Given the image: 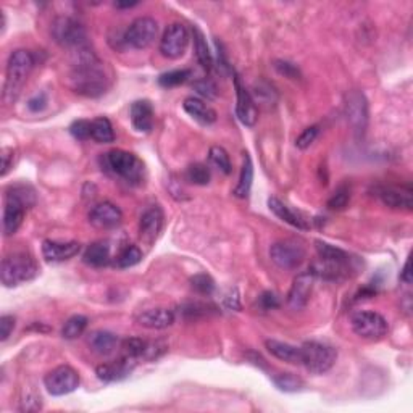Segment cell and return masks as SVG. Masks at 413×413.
Wrapping results in <instances>:
<instances>
[{
    "label": "cell",
    "instance_id": "cell-16",
    "mask_svg": "<svg viewBox=\"0 0 413 413\" xmlns=\"http://www.w3.org/2000/svg\"><path fill=\"white\" fill-rule=\"evenodd\" d=\"M123 213L116 205L112 202H102L97 204L89 213L91 225H94L96 228L100 229H112L116 228L121 223Z\"/></svg>",
    "mask_w": 413,
    "mask_h": 413
},
{
    "label": "cell",
    "instance_id": "cell-2",
    "mask_svg": "<svg viewBox=\"0 0 413 413\" xmlns=\"http://www.w3.org/2000/svg\"><path fill=\"white\" fill-rule=\"evenodd\" d=\"M36 204V195L29 186L19 184L7 191L3 206V234L12 236L23 223L24 211Z\"/></svg>",
    "mask_w": 413,
    "mask_h": 413
},
{
    "label": "cell",
    "instance_id": "cell-42",
    "mask_svg": "<svg viewBox=\"0 0 413 413\" xmlns=\"http://www.w3.org/2000/svg\"><path fill=\"white\" fill-rule=\"evenodd\" d=\"M318 132H319V128H318V126H310V128H307V130L304 131L302 134L297 137L296 146H297L301 150L308 149V147L312 146L313 142H315V139H317Z\"/></svg>",
    "mask_w": 413,
    "mask_h": 413
},
{
    "label": "cell",
    "instance_id": "cell-39",
    "mask_svg": "<svg viewBox=\"0 0 413 413\" xmlns=\"http://www.w3.org/2000/svg\"><path fill=\"white\" fill-rule=\"evenodd\" d=\"M191 286H193L195 292L204 294V296H209V294L213 292L215 281L209 276V274L200 273V274H195V276L191 278Z\"/></svg>",
    "mask_w": 413,
    "mask_h": 413
},
{
    "label": "cell",
    "instance_id": "cell-20",
    "mask_svg": "<svg viewBox=\"0 0 413 413\" xmlns=\"http://www.w3.org/2000/svg\"><path fill=\"white\" fill-rule=\"evenodd\" d=\"M136 323L147 329H165L175 323V313L166 308H152L137 315Z\"/></svg>",
    "mask_w": 413,
    "mask_h": 413
},
{
    "label": "cell",
    "instance_id": "cell-6",
    "mask_svg": "<svg viewBox=\"0 0 413 413\" xmlns=\"http://www.w3.org/2000/svg\"><path fill=\"white\" fill-rule=\"evenodd\" d=\"M301 365L306 367L313 375H323V373L329 371L334 367L337 358V352L336 349H333L331 346L312 341L306 342L301 347Z\"/></svg>",
    "mask_w": 413,
    "mask_h": 413
},
{
    "label": "cell",
    "instance_id": "cell-41",
    "mask_svg": "<svg viewBox=\"0 0 413 413\" xmlns=\"http://www.w3.org/2000/svg\"><path fill=\"white\" fill-rule=\"evenodd\" d=\"M70 132L73 137L80 141L91 139L92 136V121L89 120H78L70 126Z\"/></svg>",
    "mask_w": 413,
    "mask_h": 413
},
{
    "label": "cell",
    "instance_id": "cell-34",
    "mask_svg": "<svg viewBox=\"0 0 413 413\" xmlns=\"http://www.w3.org/2000/svg\"><path fill=\"white\" fill-rule=\"evenodd\" d=\"M142 260V252L136 245H126L125 249L118 254L116 257V267L118 268H130L134 267Z\"/></svg>",
    "mask_w": 413,
    "mask_h": 413
},
{
    "label": "cell",
    "instance_id": "cell-12",
    "mask_svg": "<svg viewBox=\"0 0 413 413\" xmlns=\"http://www.w3.org/2000/svg\"><path fill=\"white\" fill-rule=\"evenodd\" d=\"M159 34V24L150 17H139L128 26L125 41L134 49H147L154 44Z\"/></svg>",
    "mask_w": 413,
    "mask_h": 413
},
{
    "label": "cell",
    "instance_id": "cell-25",
    "mask_svg": "<svg viewBox=\"0 0 413 413\" xmlns=\"http://www.w3.org/2000/svg\"><path fill=\"white\" fill-rule=\"evenodd\" d=\"M317 252H318L319 260H322V262L352 270L353 258L347 252H344L342 249H337V247H334V245H329L326 243H322V240H317Z\"/></svg>",
    "mask_w": 413,
    "mask_h": 413
},
{
    "label": "cell",
    "instance_id": "cell-43",
    "mask_svg": "<svg viewBox=\"0 0 413 413\" xmlns=\"http://www.w3.org/2000/svg\"><path fill=\"white\" fill-rule=\"evenodd\" d=\"M13 329H15V318L12 315H3V317L0 318V339H2V341H7Z\"/></svg>",
    "mask_w": 413,
    "mask_h": 413
},
{
    "label": "cell",
    "instance_id": "cell-44",
    "mask_svg": "<svg viewBox=\"0 0 413 413\" xmlns=\"http://www.w3.org/2000/svg\"><path fill=\"white\" fill-rule=\"evenodd\" d=\"M195 89H197V92L200 96L206 97V99H213L215 94H216V87L210 80L197 81V82H195Z\"/></svg>",
    "mask_w": 413,
    "mask_h": 413
},
{
    "label": "cell",
    "instance_id": "cell-32",
    "mask_svg": "<svg viewBox=\"0 0 413 413\" xmlns=\"http://www.w3.org/2000/svg\"><path fill=\"white\" fill-rule=\"evenodd\" d=\"M273 383L279 391L284 392H297L306 386L302 378L292 375V373H279V375L273 378Z\"/></svg>",
    "mask_w": 413,
    "mask_h": 413
},
{
    "label": "cell",
    "instance_id": "cell-11",
    "mask_svg": "<svg viewBox=\"0 0 413 413\" xmlns=\"http://www.w3.org/2000/svg\"><path fill=\"white\" fill-rule=\"evenodd\" d=\"M189 44V31L184 24L173 23L165 29L160 39V53L170 60L183 57Z\"/></svg>",
    "mask_w": 413,
    "mask_h": 413
},
{
    "label": "cell",
    "instance_id": "cell-22",
    "mask_svg": "<svg viewBox=\"0 0 413 413\" xmlns=\"http://www.w3.org/2000/svg\"><path fill=\"white\" fill-rule=\"evenodd\" d=\"M268 206H270V210H272L279 220L286 221L288 225H291L297 229H308L307 220L304 218V216L299 213V211L292 210L291 206H288L286 204L281 202V200H279L278 197H270L268 199Z\"/></svg>",
    "mask_w": 413,
    "mask_h": 413
},
{
    "label": "cell",
    "instance_id": "cell-7",
    "mask_svg": "<svg viewBox=\"0 0 413 413\" xmlns=\"http://www.w3.org/2000/svg\"><path fill=\"white\" fill-rule=\"evenodd\" d=\"M351 323L353 333L362 339H367V341H378V339L385 337L387 329H389V324L383 315L368 312V310L353 313Z\"/></svg>",
    "mask_w": 413,
    "mask_h": 413
},
{
    "label": "cell",
    "instance_id": "cell-35",
    "mask_svg": "<svg viewBox=\"0 0 413 413\" xmlns=\"http://www.w3.org/2000/svg\"><path fill=\"white\" fill-rule=\"evenodd\" d=\"M149 341H142L139 337H130L123 342V355L130 357L132 360H139V358H144L146 349Z\"/></svg>",
    "mask_w": 413,
    "mask_h": 413
},
{
    "label": "cell",
    "instance_id": "cell-8",
    "mask_svg": "<svg viewBox=\"0 0 413 413\" xmlns=\"http://www.w3.org/2000/svg\"><path fill=\"white\" fill-rule=\"evenodd\" d=\"M52 36L55 39V42L60 44L63 47H86V29L81 23H78L76 19L73 18H57L52 24Z\"/></svg>",
    "mask_w": 413,
    "mask_h": 413
},
{
    "label": "cell",
    "instance_id": "cell-26",
    "mask_svg": "<svg viewBox=\"0 0 413 413\" xmlns=\"http://www.w3.org/2000/svg\"><path fill=\"white\" fill-rule=\"evenodd\" d=\"M183 107L194 120L202 123V125H211L216 120V112L213 108H210L204 100L195 99V97H188L184 100Z\"/></svg>",
    "mask_w": 413,
    "mask_h": 413
},
{
    "label": "cell",
    "instance_id": "cell-10",
    "mask_svg": "<svg viewBox=\"0 0 413 413\" xmlns=\"http://www.w3.org/2000/svg\"><path fill=\"white\" fill-rule=\"evenodd\" d=\"M344 112L349 125L355 132L357 137L365 134L368 126V100L360 91H351L346 96V103H344Z\"/></svg>",
    "mask_w": 413,
    "mask_h": 413
},
{
    "label": "cell",
    "instance_id": "cell-47",
    "mask_svg": "<svg viewBox=\"0 0 413 413\" xmlns=\"http://www.w3.org/2000/svg\"><path fill=\"white\" fill-rule=\"evenodd\" d=\"M47 105V96L44 94V92H41V94H36L33 97V99H29L28 102V107L29 110L31 112H42L44 108H46Z\"/></svg>",
    "mask_w": 413,
    "mask_h": 413
},
{
    "label": "cell",
    "instance_id": "cell-38",
    "mask_svg": "<svg viewBox=\"0 0 413 413\" xmlns=\"http://www.w3.org/2000/svg\"><path fill=\"white\" fill-rule=\"evenodd\" d=\"M189 76H191V70H173V71L164 73V75L159 78V82L164 87H175L188 81Z\"/></svg>",
    "mask_w": 413,
    "mask_h": 413
},
{
    "label": "cell",
    "instance_id": "cell-28",
    "mask_svg": "<svg viewBox=\"0 0 413 413\" xmlns=\"http://www.w3.org/2000/svg\"><path fill=\"white\" fill-rule=\"evenodd\" d=\"M86 265L94 268L105 267L110 262V245L107 243H94L86 249L85 255H82Z\"/></svg>",
    "mask_w": 413,
    "mask_h": 413
},
{
    "label": "cell",
    "instance_id": "cell-5",
    "mask_svg": "<svg viewBox=\"0 0 413 413\" xmlns=\"http://www.w3.org/2000/svg\"><path fill=\"white\" fill-rule=\"evenodd\" d=\"M107 168L113 175L120 176L126 183L137 184L144 178V164L134 154L126 150H112L103 157Z\"/></svg>",
    "mask_w": 413,
    "mask_h": 413
},
{
    "label": "cell",
    "instance_id": "cell-24",
    "mask_svg": "<svg viewBox=\"0 0 413 413\" xmlns=\"http://www.w3.org/2000/svg\"><path fill=\"white\" fill-rule=\"evenodd\" d=\"M268 352L272 353L273 357L279 358V360L286 362V363H292V365H301L302 355H301V347L292 346V344L283 342V341H276V339H268L265 342Z\"/></svg>",
    "mask_w": 413,
    "mask_h": 413
},
{
    "label": "cell",
    "instance_id": "cell-49",
    "mask_svg": "<svg viewBox=\"0 0 413 413\" xmlns=\"http://www.w3.org/2000/svg\"><path fill=\"white\" fill-rule=\"evenodd\" d=\"M401 281H404L405 284L412 283V273H410V260H407L404 268L401 272Z\"/></svg>",
    "mask_w": 413,
    "mask_h": 413
},
{
    "label": "cell",
    "instance_id": "cell-3",
    "mask_svg": "<svg viewBox=\"0 0 413 413\" xmlns=\"http://www.w3.org/2000/svg\"><path fill=\"white\" fill-rule=\"evenodd\" d=\"M36 65V57L33 52L18 49L12 52L7 63V80L3 87V99L7 103H13L18 99L24 82H26L29 73Z\"/></svg>",
    "mask_w": 413,
    "mask_h": 413
},
{
    "label": "cell",
    "instance_id": "cell-4",
    "mask_svg": "<svg viewBox=\"0 0 413 413\" xmlns=\"http://www.w3.org/2000/svg\"><path fill=\"white\" fill-rule=\"evenodd\" d=\"M39 274V267L31 255L17 252L2 260L0 279L5 288H17L21 284L33 281Z\"/></svg>",
    "mask_w": 413,
    "mask_h": 413
},
{
    "label": "cell",
    "instance_id": "cell-36",
    "mask_svg": "<svg viewBox=\"0 0 413 413\" xmlns=\"http://www.w3.org/2000/svg\"><path fill=\"white\" fill-rule=\"evenodd\" d=\"M209 159L211 164H213L220 171H223L225 175H229L233 171V166H231V160L228 152H226L223 147L213 146L209 152Z\"/></svg>",
    "mask_w": 413,
    "mask_h": 413
},
{
    "label": "cell",
    "instance_id": "cell-33",
    "mask_svg": "<svg viewBox=\"0 0 413 413\" xmlns=\"http://www.w3.org/2000/svg\"><path fill=\"white\" fill-rule=\"evenodd\" d=\"M87 328V318L82 315H75L70 319H67V323L63 324L62 336L65 339H76L80 337Z\"/></svg>",
    "mask_w": 413,
    "mask_h": 413
},
{
    "label": "cell",
    "instance_id": "cell-21",
    "mask_svg": "<svg viewBox=\"0 0 413 413\" xmlns=\"http://www.w3.org/2000/svg\"><path fill=\"white\" fill-rule=\"evenodd\" d=\"M131 123L136 131L150 132L154 128V108L149 100H136L130 110Z\"/></svg>",
    "mask_w": 413,
    "mask_h": 413
},
{
    "label": "cell",
    "instance_id": "cell-48",
    "mask_svg": "<svg viewBox=\"0 0 413 413\" xmlns=\"http://www.w3.org/2000/svg\"><path fill=\"white\" fill-rule=\"evenodd\" d=\"M0 159H2V171H0V175L5 176L8 173V170L12 168L13 165V149H8V147H3L2 149V155H0Z\"/></svg>",
    "mask_w": 413,
    "mask_h": 413
},
{
    "label": "cell",
    "instance_id": "cell-46",
    "mask_svg": "<svg viewBox=\"0 0 413 413\" xmlns=\"http://www.w3.org/2000/svg\"><path fill=\"white\" fill-rule=\"evenodd\" d=\"M274 67H276V70L281 73V75L291 78V80H297V78H299V70L292 65V63L276 62V65H274Z\"/></svg>",
    "mask_w": 413,
    "mask_h": 413
},
{
    "label": "cell",
    "instance_id": "cell-9",
    "mask_svg": "<svg viewBox=\"0 0 413 413\" xmlns=\"http://www.w3.org/2000/svg\"><path fill=\"white\" fill-rule=\"evenodd\" d=\"M49 394L52 396H67L70 392L76 391L80 386V375L75 368L68 365H60L49 371L44 378Z\"/></svg>",
    "mask_w": 413,
    "mask_h": 413
},
{
    "label": "cell",
    "instance_id": "cell-14",
    "mask_svg": "<svg viewBox=\"0 0 413 413\" xmlns=\"http://www.w3.org/2000/svg\"><path fill=\"white\" fill-rule=\"evenodd\" d=\"M317 276L310 272L297 274L296 279H294L291 291L288 294V306L292 310H302L307 306L310 301V296H312L313 284Z\"/></svg>",
    "mask_w": 413,
    "mask_h": 413
},
{
    "label": "cell",
    "instance_id": "cell-13",
    "mask_svg": "<svg viewBox=\"0 0 413 413\" xmlns=\"http://www.w3.org/2000/svg\"><path fill=\"white\" fill-rule=\"evenodd\" d=\"M270 257L273 263L283 270H296L306 260V249L296 240H281L272 245Z\"/></svg>",
    "mask_w": 413,
    "mask_h": 413
},
{
    "label": "cell",
    "instance_id": "cell-37",
    "mask_svg": "<svg viewBox=\"0 0 413 413\" xmlns=\"http://www.w3.org/2000/svg\"><path fill=\"white\" fill-rule=\"evenodd\" d=\"M186 178H188L189 183L197 184V186H206L210 183V170L209 166H205L202 164H194L191 165L188 171H186Z\"/></svg>",
    "mask_w": 413,
    "mask_h": 413
},
{
    "label": "cell",
    "instance_id": "cell-23",
    "mask_svg": "<svg viewBox=\"0 0 413 413\" xmlns=\"http://www.w3.org/2000/svg\"><path fill=\"white\" fill-rule=\"evenodd\" d=\"M376 195L380 200L387 206L392 209H405L412 210V193L410 189L402 191L397 188H378Z\"/></svg>",
    "mask_w": 413,
    "mask_h": 413
},
{
    "label": "cell",
    "instance_id": "cell-1",
    "mask_svg": "<svg viewBox=\"0 0 413 413\" xmlns=\"http://www.w3.org/2000/svg\"><path fill=\"white\" fill-rule=\"evenodd\" d=\"M76 58L78 60L71 73V82L75 92L86 97H99L105 94L108 78L99 58L86 47L78 49Z\"/></svg>",
    "mask_w": 413,
    "mask_h": 413
},
{
    "label": "cell",
    "instance_id": "cell-45",
    "mask_svg": "<svg viewBox=\"0 0 413 413\" xmlns=\"http://www.w3.org/2000/svg\"><path fill=\"white\" fill-rule=\"evenodd\" d=\"M258 306L262 310H273L279 307V299L273 292H263L258 299Z\"/></svg>",
    "mask_w": 413,
    "mask_h": 413
},
{
    "label": "cell",
    "instance_id": "cell-50",
    "mask_svg": "<svg viewBox=\"0 0 413 413\" xmlns=\"http://www.w3.org/2000/svg\"><path fill=\"white\" fill-rule=\"evenodd\" d=\"M136 5H137V2H125V3L116 2L115 7L116 8H131V7H136Z\"/></svg>",
    "mask_w": 413,
    "mask_h": 413
},
{
    "label": "cell",
    "instance_id": "cell-29",
    "mask_svg": "<svg viewBox=\"0 0 413 413\" xmlns=\"http://www.w3.org/2000/svg\"><path fill=\"white\" fill-rule=\"evenodd\" d=\"M252 181H254V165H252V159H250V155H249V154H245V155H244V161H243V168H240L239 183H238V186H236L234 194L238 195L239 199L249 197L250 188H252Z\"/></svg>",
    "mask_w": 413,
    "mask_h": 413
},
{
    "label": "cell",
    "instance_id": "cell-31",
    "mask_svg": "<svg viewBox=\"0 0 413 413\" xmlns=\"http://www.w3.org/2000/svg\"><path fill=\"white\" fill-rule=\"evenodd\" d=\"M91 139L99 142V144H110V142L115 141V132H113V126L108 118L99 116L92 120Z\"/></svg>",
    "mask_w": 413,
    "mask_h": 413
},
{
    "label": "cell",
    "instance_id": "cell-30",
    "mask_svg": "<svg viewBox=\"0 0 413 413\" xmlns=\"http://www.w3.org/2000/svg\"><path fill=\"white\" fill-rule=\"evenodd\" d=\"M193 34H194V51H195V55H197V60L200 65H202L204 70L210 71L211 67H213V58H211L209 46H206L204 33L200 31L197 26H194Z\"/></svg>",
    "mask_w": 413,
    "mask_h": 413
},
{
    "label": "cell",
    "instance_id": "cell-15",
    "mask_svg": "<svg viewBox=\"0 0 413 413\" xmlns=\"http://www.w3.org/2000/svg\"><path fill=\"white\" fill-rule=\"evenodd\" d=\"M234 86H236V96H238V103H236V115L243 125L252 128L257 123V105L255 100L250 96V92L245 89L240 82V78L234 76Z\"/></svg>",
    "mask_w": 413,
    "mask_h": 413
},
{
    "label": "cell",
    "instance_id": "cell-19",
    "mask_svg": "<svg viewBox=\"0 0 413 413\" xmlns=\"http://www.w3.org/2000/svg\"><path fill=\"white\" fill-rule=\"evenodd\" d=\"M161 226H164V211L160 206H150L149 210H146L141 216L139 221V233L141 238L146 239L147 243L157 239V236L160 234Z\"/></svg>",
    "mask_w": 413,
    "mask_h": 413
},
{
    "label": "cell",
    "instance_id": "cell-18",
    "mask_svg": "<svg viewBox=\"0 0 413 413\" xmlns=\"http://www.w3.org/2000/svg\"><path fill=\"white\" fill-rule=\"evenodd\" d=\"M81 245L76 240L70 243H58V240H44L42 255L47 262H65L75 257L80 252Z\"/></svg>",
    "mask_w": 413,
    "mask_h": 413
},
{
    "label": "cell",
    "instance_id": "cell-27",
    "mask_svg": "<svg viewBox=\"0 0 413 413\" xmlns=\"http://www.w3.org/2000/svg\"><path fill=\"white\" fill-rule=\"evenodd\" d=\"M87 342H89V346L94 352L100 353V355H108V353H112L116 349L118 337L110 331H94L89 334Z\"/></svg>",
    "mask_w": 413,
    "mask_h": 413
},
{
    "label": "cell",
    "instance_id": "cell-17",
    "mask_svg": "<svg viewBox=\"0 0 413 413\" xmlns=\"http://www.w3.org/2000/svg\"><path fill=\"white\" fill-rule=\"evenodd\" d=\"M136 367V360H132L130 357L123 355L120 360L103 363V365L97 367V378L100 381L112 383V381H120L125 380V378L132 371V368Z\"/></svg>",
    "mask_w": 413,
    "mask_h": 413
},
{
    "label": "cell",
    "instance_id": "cell-40",
    "mask_svg": "<svg viewBox=\"0 0 413 413\" xmlns=\"http://www.w3.org/2000/svg\"><path fill=\"white\" fill-rule=\"evenodd\" d=\"M349 199H351V189L347 186H341L336 193L331 195V199L328 200V206L331 210H342L347 205Z\"/></svg>",
    "mask_w": 413,
    "mask_h": 413
}]
</instances>
